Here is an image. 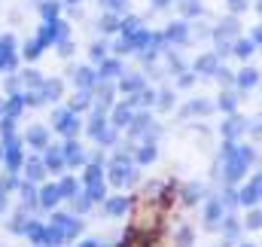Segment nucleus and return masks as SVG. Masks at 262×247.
I'll use <instances>...</instances> for the list:
<instances>
[]
</instances>
